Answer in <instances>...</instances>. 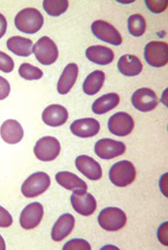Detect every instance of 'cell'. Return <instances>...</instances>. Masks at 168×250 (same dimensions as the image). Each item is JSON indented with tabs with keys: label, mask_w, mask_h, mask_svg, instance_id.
<instances>
[{
	"label": "cell",
	"mask_w": 168,
	"mask_h": 250,
	"mask_svg": "<svg viewBox=\"0 0 168 250\" xmlns=\"http://www.w3.org/2000/svg\"><path fill=\"white\" fill-rule=\"evenodd\" d=\"M75 225V219L74 215L69 213L61 215L52 229V239L55 242H60L64 240L70 233H72Z\"/></svg>",
	"instance_id": "17"
},
{
	"label": "cell",
	"mask_w": 168,
	"mask_h": 250,
	"mask_svg": "<svg viewBox=\"0 0 168 250\" xmlns=\"http://www.w3.org/2000/svg\"><path fill=\"white\" fill-rule=\"evenodd\" d=\"M86 56L91 62L98 65H108L114 58L112 49L104 46H92L86 50Z\"/></svg>",
	"instance_id": "19"
},
{
	"label": "cell",
	"mask_w": 168,
	"mask_h": 250,
	"mask_svg": "<svg viewBox=\"0 0 168 250\" xmlns=\"http://www.w3.org/2000/svg\"><path fill=\"white\" fill-rule=\"evenodd\" d=\"M131 103L134 108L140 112H149L158 105V97L149 88H140L131 97Z\"/></svg>",
	"instance_id": "12"
},
{
	"label": "cell",
	"mask_w": 168,
	"mask_h": 250,
	"mask_svg": "<svg viewBox=\"0 0 168 250\" xmlns=\"http://www.w3.org/2000/svg\"><path fill=\"white\" fill-rule=\"evenodd\" d=\"M146 28H147V24H146L145 18L143 16L135 14L129 17L128 30L131 35H133L135 38L141 37V35L146 32Z\"/></svg>",
	"instance_id": "27"
},
{
	"label": "cell",
	"mask_w": 168,
	"mask_h": 250,
	"mask_svg": "<svg viewBox=\"0 0 168 250\" xmlns=\"http://www.w3.org/2000/svg\"><path fill=\"white\" fill-rule=\"evenodd\" d=\"M56 181L59 185L64 187L67 190H87L88 186L84 180L77 177L75 174L70 172H59L55 176Z\"/></svg>",
	"instance_id": "22"
},
{
	"label": "cell",
	"mask_w": 168,
	"mask_h": 250,
	"mask_svg": "<svg viewBox=\"0 0 168 250\" xmlns=\"http://www.w3.org/2000/svg\"><path fill=\"white\" fill-rule=\"evenodd\" d=\"M11 85L6 79L0 76V101H3L10 95Z\"/></svg>",
	"instance_id": "32"
},
{
	"label": "cell",
	"mask_w": 168,
	"mask_h": 250,
	"mask_svg": "<svg viewBox=\"0 0 168 250\" xmlns=\"http://www.w3.org/2000/svg\"><path fill=\"white\" fill-rule=\"evenodd\" d=\"M91 30L97 39L112 46H120L123 42L120 32L112 24L105 21H95L91 26Z\"/></svg>",
	"instance_id": "10"
},
{
	"label": "cell",
	"mask_w": 168,
	"mask_h": 250,
	"mask_svg": "<svg viewBox=\"0 0 168 250\" xmlns=\"http://www.w3.org/2000/svg\"><path fill=\"white\" fill-rule=\"evenodd\" d=\"M6 29H7V21L5 19V17L2 14H0V39H1L5 34Z\"/></svg>",
	"instance_id": "34"
},
{
	"label": "cell",
	"mask_w": 168,
	"mask_h": 250,
	"mask_svg": "<svg viewBox=\"0 0 168 250\" xmlns=\"http://www.w3.org/2000/svg\"><path fill=\"white\" fill-rule=\"evenodd\" d=\"M15 67L14 60L11 56H8L6 53L0 51V70L3 73H11Z\"/></svg>",
	"instance_id": "30"
},
{
	"label": "cell",
	"mask_w": 168,
	"mask_h": 250,
	"mask_svg": "<svg viewBox=\"0 0 168 250\" xmlns=\"http://www.w3.org/2000/svg\"><path fill=\"white\" fill-rule=\"evenodd\" d=\"M6 246H5V242H4V239L2 238V236L0 235V250H5Z\"/></svg>",
	"instance_id": "35"
},
{
	"label": "cell",
	"mask_w": 168,
	"mask_h": 250,
	"mask_svg": "<svg viewBox=\"0 0 168 250\" xmlns=\"http://www.w3.org/2000/svg\"><path fill=\"white\" fill-rule=\"evenodd\" d=\"M70 130L78 138H92L98 135L100 124L94 118L78 119L70 125Z\"/></svg>",
	"instance_id": "15"
},
{
	"label": "cell",
	"mask_w": 168,
	"mask_h": 250,
	"mask_svg": "<svg viewBox=\"0 0 168 250\" xmlns=\"http://www.w3.org/2000/svg\"><path fill=\"white\" fill-rule=\"evenodd\" d=\"M73 208L83 216H90L95 212L97 203L94 196L87 190H75L70 196Z\"/></svg>",
	"instance_id": "8"
},
{
	"label": "cell",
	"mask_w": 168,
	"mask_h": 250,
	"mask_svg": "<svg viewBox=\"0 0 168 250\" xmlns=\"http://www.w3.org/2000/svg\"><path fill=\"white\" fill-rule=\"evenodd\" d=\"M95 153L101 159H112L123 155L126 151V146L123 142L112 139H101L95 144Z\"/></svg>",
	"instance_id": "11"
},
{
	"label": "cell",
	"mask_w": 168,
	"mask_h": 250,
	"mask_svg": "<svg viewBox=\"0 0 168 250\" xmlns=\"http://www.w3.org/2000/svg\"><path fill=\"white\" fill-rule=\"evenodd\" d=\"M145 58L153 67H162L168 62V44L164 42H149L145 48Z\"/></svg>",
	"instance_id": "7"
},
{
	"label": "cell",
	"mask_w": 168,
	"mask_h": 250,
	"mask_svg": "<svg viewBox=\"0 0 168 250\" xmlns=\"http://www.w3.org/2000/svg\"><path fill=\"white\" fill-rule=\"evenodd\" d=\"M118 69L124 76L135 77L143 70V63L138 57L131 54H125L118 61Z\"/></svg>",
	"instance_id": "21"
},
{
	"label": "cell",
	"mask_w": 168,
	"mask_h": 250,
	"mask_svg": "<svg viewBox=\"0 0 168 250\" xmlns=\"http://www.w3.org/2000/svg\"><path fill=\"white\" fill-rule=\"evenodd\" d=\"M15 25L23 33L34 34L38 32L43 25V17L37 8H24L15 18Z\"/></svg>",
	"instance_id": "1"
},
{
	"label": "cell",
	"mask_w": 168,
	"mask_h": 250,
	"mask_svg": "<svg viewBox=\"0 0 168 250\" xmlns=\"http://www.w3.org/2000/svg\"><path fill=\"white\" fill-rule=\"evenodd\" d=\"M127 216L122 209L109 207L103 209L98 215L99 226L108 231H117L126 226Z\"/></svg>",
	"instance_id": "4"
},
{
	"label": "cell",
	"mask_w": 168,
	"mask_h": 250,
	"mask_svg": "<svg viewBox=\"0 0 168 250\" xmlns=\"http://www.w3.org/2000/svg\"><path fill=\"white\" fill-rule=\"evenodd\" d=\"M32 53H34L37 61L42 65H51L55 63L59 56L57 44L48 37H42L37 42V43H34Z\"/></svg>",
	"instance_id": "5"
},
{
	"label": "cell",
	"mask_w": 168,
	"mask_h": 250,
	"mask_svg": "<svg viewBox=\"0 0 168 250\" xmlns=\"http://www.w3.org/2000/svg\"><path fill=\"white\" fill-rule=\"evenodd\" d=\"M105 81V74L102 70H94L86 78L83 90L87 95H95L100 91Z\"/></svg>",
	"instance_id": "25"
},
{
	"label": "cell",
	"mask_w": 168,
	"mask_h": 250,
	"mask_svg": "<svg viewBox=\"0 0 168 250\" xmlns=\"http://www.w3.org/2000/svg\"><path fill=\"white\" fill-rule=\"evenodd\" d=\"M0 136L7 144H18L24 137V129L17 120L8 119L0 127Z\"/></svg>",
	"instance_id": "18"
},
{
	"label": "cell",
	"mask_w": 168,
	"mask_h": 250,
	"mask_svg": "<svg viewBox=\"0 0 168 250\" xmlns=\"http://www.w3.org/2000/svg\"><path fill=\"white\" fill-rule=\"evenodd\" d=\"M43 217V207L40 203L34 202L26 206L20 215V225L24 229H33L39 226Z\"/></svg>",
	"instance_id": "13"
},
{
	"label": "cell",
	"mask_w": 168,
	"mask_h": 250,
	"mask_svg": "<svg viewBox=\"0 0 168 250\" xmlns=\"http://www.w3.org/2000/svg\"><path fill=\"white\" fill-rule=\"evenodd\" d=\"M111 182L118 187H125L134 182L136 178V169L129 160H121L114 164L109 173Z\"/></svg>",
	"instance_id": "2"
},
{
	"label": "cell",
	"mask_w": 168,
	"mask_h": 250,
	"mask_svg": "<svg viewBox=\"0 0 168 250\" xmlns=\"http://www.w3.org/2000/svg\"><path fill=\"white\" fill-rule=\"evenodd\" d=\"M64 250H91V245L83 239L70 240L63 246Z\"/></svg>",
	"instance_id": "29"
},
{
	"label": "cell",
	"mask_w": 168,
	"mask_h": 250,
	"mask_svg": "<svg viewBox=\"0 0 168 250\" xmlns=\"http://www.w3.org/2000/svg\"><path fill=\"white\" fill-rule=\"evenodd\" d=\"M75 167L84 176L92 181L99 180L102 177L101 166L88 155H79L75 159Z\"/></svg>",
	"instance_id": "14"
},
{
	"label": "cell",
	"mask_w": 168,
	"mask_h": 250,
	"mask_svg": "<svg viewBox=\"0 0 168 250\" xmlns=\"http://www.w3.org/2000/svg\"><path fill=\"white\" fill-rule=\"evenodd\" d=\"M42 121L51 127H58L65 124L68 119V112L61 104H51L43 110Z\"/></svg>",
	"instance_id": "16"
},
{
	"label": "cell",
	"mask_w": 168,
	"mask_h": 250,
	"mask_svg": "<svg viewBox=\"0 0 168 250\" xmlns=\"http://www.w3.org/2000/svg\"><path fill=\"white\" fill-rule=\"evenodd\" d=\"M149 10H151L153 13H162L165 8L167 7V2L166 1H147L146 2Z\"/></svg>",
	"instance_id": "33"
},
{
	"label": "cell",
	"mask_w": 168,
	"mask_h": 250,
	"mask_svg": "<svg viewBox=\"0 0 168 250\" xmlns=\"http://www.w3.org/2000/svg\"><path fill=\"white\" fill-rule=\"evenodd\" d=\"M7 49L21 57H28L32 54L33 42L31 40L22 37H12L6 42Z\"/></svg>",
	"instance_id": "23"
},
{
	"label": "cell",
	"mask_w": 168,
	"mask_h": 250,
	"mask_svg": "<svg viewBox=\"0 0 168 250\" xmlns=\"http://www.w3.org/2000/svg\"><path fill=\"white\" fill-rule=\"evenodd\" d=\"M109 130L114 136L126 137L134 128V120L125 112H118L111 116L108 123Z\"/></svg>",
	"instance_id": "9"
},
{
	"label": "cell",
	"mask_w": 168,
	"mask_h": 250,
	"mask_svg": "<svg viewBox=\"0 0 168 250\" xmlns=\"http://www.w3.org/2000/svg\"><path fill=\"white\" fill-rule=\"evenodd\" d=\"M78 75V67L75 63H69L60 76L57 84V90L60 94H67L74 87Z\"/></svg>",
	"instance_id": "20"
},
{
	"label": "cell",
	"mask_w": 168,
	"mask_h": 250,
	"mask_svg": "<svg viewBox=\"0 0 168 250\" xmlns=\"http://www.w3.org/2000/svg\"><path fill=\"white\" fill-rule=\"evenodd\" d=\"M51 185V178L47 173L37 172L29 176L22 184L21 190L25 198L32 199L46 192Z\"/></svg>",
	"instance_id": "3"
},
{
	"label": "cell",
	"mask_w": 168,
	"mask_h": 250,
	"mask_svg": "<svg viewBox=\"0 0 168 250\" xmlns=\"http://www.w3.org/2000/svg\"><path fill=\"white\" fill-rule=\"evenodd\" d=\"M19 75L25 80L33 81V80H39L42 78V70L37 66H33L30 63H22L19 67Z\"/></svg>",
	"instance_id": "28"
},
{
	"label": "cell",
	"mask_w": 168,
	"mask_h": 250,
	"mask_svg": "<svg viewBox=\"0 0 168 250\" xmlns=\"http://www.w3.org/2000/svg\"><path fill=\"white\" fill-rule=\"evenodd\" d=\"M13 225V217L6 209L0 206V228H8Z\"/></svg>",
	"instance_id": "31"
},
{
	"label": "cell",
	"mask_w": 168,
	"mask_h": 250,
	"mask_svg": "<svg viewBox=\"0 0 168 250\" xmlns=\"http://www.w3.org/2000/svg\"><path fill=\"white\" fill-rule=\"evenodd\" d=\"M33 151L37 158L41 162H52L59 156L61 145L54 137H43L37 142Z\"/></svg>",
	"instance_id": "6"
},
{
	"label": "cell",
	"mask_w": 168,
	"mask_h": 250,
	"mask_svg": "<svg viewBox=\"0 0 168 250\" xmlns=\"http://www.w3.org/2000/svg\"><path fill=\"white\" fill-rule=\"evenodd\" d=\"M67 0H45L42 2L43 10L49 16L59 17L60 15L64 14L68 8Z\"/></svg>",
	"instance_id": "26"
},
{
	"label": "cell",
	"mask_w": 168,
	"mask_h": 250,
	"mask_svg": "<svg viewBox=\"0 0 168 250\" xmlns=\"http://www.w3.org/2000/svg\"><path fill=\"white\" fill-rule=\"evenodd\" d=\"M119 104L120 96L117 93H108L97 98L92 104V111L97 115H102L117 108Z\"/></svg>",
	"instance_id": "24"
}]
</instances>
